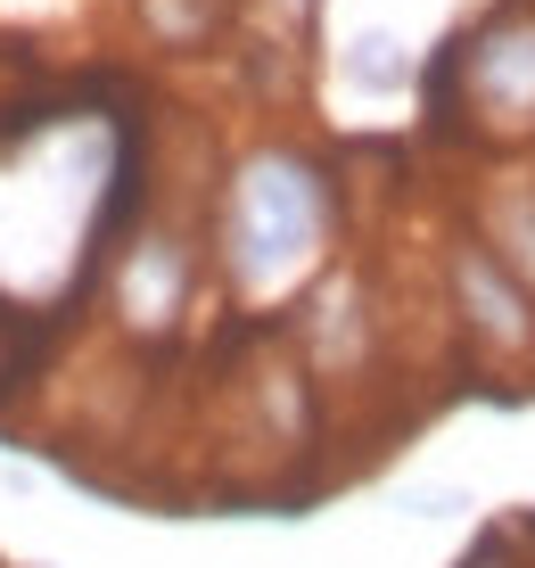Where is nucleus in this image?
Here are the masks:
<instances>
[{
    "label": "nucleus",
    "instance_id": "20e7f679",
    "mask_svg": "<svg viewBox=\"0 0 535 568\" xmlns=\"http://www.w3.org/2000/svg\"><path fill=\"white\" fill-rule=\"evenodd\" d=\"M190 297H198V240L182 223H141L124 247L108 256V313L124 338H173L190 322Z\"/></svg>",
    "mask_w": 535,
    "mask_h": 568
},
{
    "label": "nucleus",
    "instance_id": "7ed1b4c3",
    "mask_svg": "<svg viewBox=\"0 0 535 568\" xmlns=\"http://www.w3.org/2000/svg\"><path fill=\"white\" fill-rule=\"evenodd\" d=\"M437 91L453 100V124L486 141H527L535 132V9H494L437 58Z\"/></svg>",
    "mask_w": 535,
    "mask_h": 568
},
{
    "label": "nucleus",
    "instance_id": "6e6552de",
    "mask_svg": "<svg viewBox=\"0 0 535 568\" xmlns=\"http://www.w3.org/2000/svg\"><path fill=\"white\" fill-rule=\"evenodd\" d=\"M395 511L404 519H453V511H470V495H453V486H404Z\"/></svg>",
    "mask_w": 535,
    "mask_h": 568
},
{
    "label": "nucleus",
    "instance_id": "0eeeda50",
    "mask_svg": "<svg viewBox=\"0 0 535 568\" xmlns=\"http://www.w3.org/2000/svg\"><path fill=\"white\" fill-rule=\"evenodd\" d=\"M141 26L173 50H198L214 26H223V0H141Z\"/></svg>",
    "mask_w": 535,
    "mask_h": 568
},
{
    "label": "nucleus",
    "instance_id": "f03ea898",
    "mask_svg": "<svg viewBox=\"0 0 535 568\" xmlns=\"http://www.w3.org/2000/svg\"><path fill=\"white\" fill-rule=\"evenodd\" d=\"M339 240V182L313 149L296 141H255L231 156L223 199H214V281L231 288V305L272 313L296 305L330 264Z\"/></svg>",
    "mask_w": 535,
    "mask_h": 568
},
{
    "label": "nucleus",
    "instance_id": "9d476101",
    "mask_svg": "<svg viewBox=\"0 0 535 568\" xmlns=\"http://www.w3.org/2000/svg\"><path fill=\"white\" fill-rule=\"evenodd\" d=\"M272 17H289V26H313V9H322V0H264Z\"/></svg>",
    "mask_w": 535,
    "mask_h": 568
},
{
    "label": "nucleus",
    "instance_id": "f257e3e1",
    "mask_svg": "<svg viewBox=\"0 0 535 568\" xmlns=\"http://www.w3.org/2000/svg\"><path fill=\"white\" fill-rule=\"evenodd\" d=\"M132 182V124L99 100L0 124V313H58L108 281V223Z\"/></svg>",
    "mask_w": 535,
    "mask_h": 568
},
{
    "label": "nucleus",
    "instance_id": "423d86ee",
    "mask_svg": "<svg viewBox=\"0 0 535 568\" xmlns=\"http://www.w3.org/2000/svg\"><path fill=\"white\" fill-rule=\"evenodd\" d=\"M486 247L511 264V281L535 297V182L494 190V206H486Z\"/></svg>",
    "mask_w": 535,
    "mask_h": 568
},
{
    "label": "nucleus",
    "instance_id": "39448f33",
    "mask_svg": "<svg viewBox=\"0 0 535 568\" xmlns=\"http://www.w3.org/2000/svg\"><path fill=\"white\" fill-rule=\"evenodd\" d=\"M445 281H453V305H462L470 338L503 346V355L535 346V297H527L519 281H511V264L494 256L486 240H453V256H445Z\"/></svg>",
    "mask_w": 535,
    "mask_h": 568
},
{
    "label": "nucleus",
    "instance_id": "1a4fd4ad",
    "mask_svg": "<svg viewBox=\"0 0 535 568\" xmlns=\"http://www.w3.org/2000/svg\"><path fill=\"white\" fill-rule=\"evenodd\" d=\"M453 568H527V560H519V544H511V536H503V527H486V536H478V544H470V552H462V560H453Z\"/></svg>",
    "mask_w": 535,
    "mask_h": 568
}]
</instances>
